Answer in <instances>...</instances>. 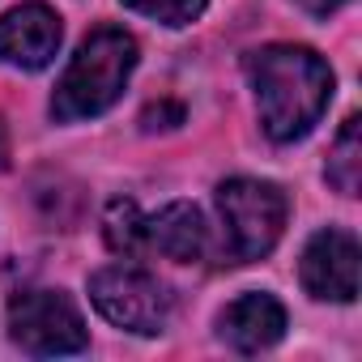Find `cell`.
<instances>
[{
  "instance_id": "6",
  "label": "cell",
  "mask_w": 362,
  "mask_h": 362,
  "mask_svg": "<svg viewBox=\"0 0 362 362\" xmlns=\"http://www.w3.org/2000/svg\"><path fill=\"white\" fill-rule=\"evenodd\" d=\"M358 239L349 230H320L311 235V243L303 247V260H298V277H303V290L311 298H324V303H354L358 298Z\"/></svg>"
},
{
  "instance_id": "11",
  "label": "cell",
  "mask_w": 362,
  "mask_h": 362,
  "mask_svg": "<svg viewBox=\"0 0 362 362\" xmlns=\"http://www.w3.org/2000/svg\"><path fill=\"white\" fill-rule=\"evenodd\" d=\"M103 235H107V247L115 256H124V260L145 256V214L136 209V201L115 197L103 214Z\"/></svg>"
},
{
  "instance_id": "4",
  "label": "cell",
  "mask_w": 362,
  "mask_h": 362,
  "mask_svg": "<svg viewBox=\"0 0 362 362\" xmlns=\"http://www.w3.org/2000/svg\"><path fill=\"white\" fill-rule=\"evenodd\" d=\"M9 337L35 358L81 354L90 345L86 320L64 290H18L9 298Z\"/></svg>"
},
{
  "instance_id": "2",
  "label": "cell",
  "mask_w": 362,
  "mask_h": 362,
  "mask_svg": "<svg viewBox=\"0 0 362 362\" xmlns=\"http://www.w3.org/2000/svg\"><path fill=\"white\" fill-rule=\"evenodd\" d=\"M136 69V39L119 26H98L90 39H81L77 56L69 60L64 77L52 94V119L77 124L111 111Z\"/></svg>"
},
{
  "instance_id": "1",
  "label": "cell",
  "mask_w": 362,
  "mask_h": 362,
  "mask_svg": "<svg viewBox=\"0 0 362 362\" xmlns=\"http://www.w3.org/2000/svg\"><path fill=\"white\" fill-rule=\"evenodd\" d=\"M247 81L256 90L260 128L269 141L290 145L303 141L332 98V69L320 52L298 43H269L243 60Z\"/></svg>"
},
{
  "instance_id": "5",
  "label": "cell",
  "mask_w": 362,
  "mask_h": 362,
  "mask_svg": "<svg viewBox=\"0 0 362 362\" xmlns=\"http://www.w3.org/2000/svg\"><path fill=\"white\" fill-rule=\"evenodd\" d=\"M90 303L98 307L103 320H111L115 328L141 332V337L162 332L170 320V290L136 264L98 269L90 277Z\"/></svg>"
},
{
  "instance_id": "9",
  "label": "cell",
  "mask_w": 362,
  "mask_h": 362,
  "mask_svg": "<svg viewBox=\"0 0 362 362\" xmlns=\"http://www.w3.org/2000/svg\"><path fill=\"white\" fill-rule=\"evenodd\" d=\"M145 252H158L166 260L192 264L209 256V226L192 201H170L158 214L145 218Z\"/></svg>"
},
{
  "instance_id": "12",
  "label": "cell",
  "mask_w": 362,
  "mask_h": 362,
  "mask_svg": "<svg viewBox=\"0 0 362 362\" xmlns=\"http://www.w3.org/2000/svg\"><path fill=\"white\" fill-rule=\"evenodd\" d=\"M119 5L141 18H153L162 26H192V22H201L209 0H119Z\"/></svg>"
},
{
  "instance_id": "14",
  "label": "cell",
  "mask_w": 362,
  "mask_h": 362,
  "mask_svg": "<svg viewBox=\"0 0 362 362\" xmlns=\"http://www.w3.org/2000/svg\"><path fill=\"white\" fill-rule=\"evenodd\" d=\"M298 5H303L307 13H315V18H328L332 9H341V5H345V0H298Z\"/></svg>"
},
{
  "instance_id": "10",
  "label": "cell",
  "mask_w": 362,
  "mask_h": 362,
  "mask_svg": "<svg viewBox=\"0 0 362 362\" xmlns=\"http://www.w3.org/2000/svg\"><path fill=\"white\" fill-rule=\"evenodd\" d=\"M328 184L341 197H358V184H362V119L358 115H349L345 128L337 132V145L328 153Z\"/></svg>"
},
{
  "instance_id": "15",
  "label": "cell",
  "mask_w": 362,
  "mask_h": 362,
  "mask_svg": "<svg viewBox=\"0 0 362 362\" xmlns=\"http://www.w3.org/2000/svg\"><path fill=\"white\" fill-rule=\"evenodd\" d=\"M9 166V128H5V119H0V170Z\"/></svg>"
},
{
  "instance_id": "8",
  "label": "cell",
  "mask_w": 362,
  "mask_h": 362,
  "mask_svg": "<svg viewBox=\"0 0 362 362\" xmlns=\"http://www.w3.org/2000/svg\"><path fill=\"white\" fill-rule=\"evenodd\" d=\"M218 332L230 349L239 354H260V349H273L281 337H286V307L273 298V294H239L222 320H218Z\"/></svg>"
},
{
  "instance_id": "13",
  "label": "cell",
  "mask_w": 362,
  "mask_h": 362,
  "mask_svg": "<svg viewBox=\"0 0 362 362\" xmlns=\"http://www.w3.org/2000/svg\"><path fill=\"white\" fill-rule=\"evenodd\" d=\"M158 119H170V128H175V124H184V107H179V103H158V107H149V111L141 115V124H145L149 132L158 128Z\"/></svg>"
},
{
  "instance_id": "3",
  "label": "cell",
  "mask_w": 362,
  "mask_h": 362,
  "mask_svg": "<svg viewBox=\"0 0 362 362\" xmlns=\"http://www.w3.org/2000/svg\"><path fill=\"white\" fill-rule=\"evenodd\" d=\"M218 209H222V226H226V252L235 264H256L264 260L290 218V201L277 184L269 179H226L218 188Z\"/></svg>"
},
{
  "instance_id": "7",
  "label": "cell",
  "mask_w": 362,
  "mask_h": 362,
  "mask_svg": "<svg viewBox=\"0 0 362 362\" xmlns=\"http://www.w3.org/2000/svg\"><path fill=\"white\" fill-rule=\"evenodd\" d=\"M60 39H64L60 18L47 5H39V0L18 5L0 18V64L22 69V73H39L56 60Z\"/></svg>"
}]
</instances>
